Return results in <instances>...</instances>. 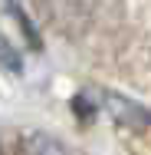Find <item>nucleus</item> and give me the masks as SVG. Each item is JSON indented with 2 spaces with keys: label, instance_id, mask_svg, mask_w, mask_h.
I'll list each match as a JSON object with an SVG mask.
<instances>
[{
  "label": "nucleus",
  "instance_id": "nucleus-1",
  "mask_svg": "<svg viewBox=\"0 0 151 155\" xmlns=\"http://www.w3.org/2000/svg\"><path fill=\"white\" fill-rule=\"evenodd\" d=\"M23 152L27 155H66V149L46 132H30L23 139Z\"/></svg>",
  "mask_w": 151,
  "mask_h": 155
},
{
  "label": "nucleus",
  "instance_id": "nucleus-2",
  "mask_svg": "<svg viewBox=\"0 0 151 155\" xmlns=\"http://www.w3.org/2000/svg\"><path fill=\"white\" fill-rule=\"evenodd\" d=\"M0 63H3L7 69H13V73H20V56L13 53V46H10L7 40H0Z\"/></svg>",
  "mask_w": 151,
  "mask_h": 155
}]
</instances>
